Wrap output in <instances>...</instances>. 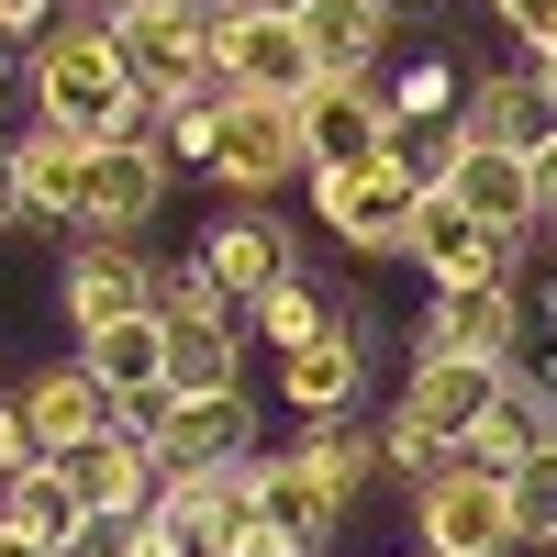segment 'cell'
Listing matches in <instances>:
<instances>
[{
  "label": "cell",
  "mask_w": 557,
  "mask_h": 557,
  "mask_svg": "<svg viewBox=\"0 0 557 557\" xmlns=\"http://www.w3.org/2000/svg\"><path fill=\"white\" fill-rule=\"evenodd\" d=\"M391 12H435V0H391Z\"/></svg>",
  "instance_id": "37"
},
{
  "label": "cell",
  "mask_w": 557,
  "mask_h": 557,
  "mask_svg": "<svg viewBox=\"0 0 557 557\" xmlns=\"http://www.w3.org/2000/svg\"><path fill=\"white\" fill-rule=\"evenodd\" d=\"M23 89H34V123H67V134H89V146L157 134V101H146V78L123 67L112 23H45L23 45Z\"/></svg>",
  "instance_id": "1"
},
{
  "label": "cell",
  "mask_w": 557,
  "mask_h": 557,
  "mask_svg": "<svg viewBox=\"0 0 557 557\" xmlns=\"http://www.w3.org/2000/svg\"><path fill=\"white\" fill-rule=\"evenodd\" d=\"M57 301H67V323H78V335H101V323L157 312V268L134 257V246H112V235H89V246L67 257V278H57Z\"/></svg>",
  "instance_id": "17"
},
{
  "label": "cell",
  "mask_w": 557,
  "mask_h": 557,
  "mask_svg": "<svg viewBox=\"0 0 557 557\" xmlns=\"http://www.w3.org/2000/svg\"><path fill=\"white\" fill-rule=\"evenodd\" d=\"M212 134H223V89H201V101H168V112H157L168 168H201V178H212Z\"/></svg>",
  "instance_id": "30"
},
{
  "label": "cell",
  "mask_w": 557,
  "mask_h": 557,
  "mask_svg": "<svg viewBox=\"0 0 557 557\" xmlns=\"http://www.w3.org/2000/svg\"><path fill=\"white\" fill-rule=\"evenodd\" d=\"M412 201H424V178H412V157H357V168H312V212L323 235H335L346 257H401L412 235Z\"/></svg>",
  "instance_id": "4"
},
{
  "label": "cell",
  "mask_w": 557,
  "mask_h": 557,
  "mask_svg": "<svg viewBox=\"0 0 557 557\" xmlns=\"http://www.w3.org/2000/svg\"><path fill=\"white\" fill-rule=\"evenodd\" d=\"M89 134H67V123H34V134H12V178H23V212L34 223H78L89 212Z\"/></svg>",
  "instance_id": "19"
},
{
  "label": "cell",
  "mask_w": 557,
  "mask_h": 557,
  "mask_svg": "<svg viewBox=\"0 0 557 557\" xmlns=\"http://www.w3.org/2000/svg\"><path fill=\"white\" fill-rule=\"evenodd\" d=\"M446 190L469 201V212L491 223L502 246H524L535 223H546V212H535V157H502V146H469V157L446 168Z\"/></svg>",
  "instance_id": "23"
},
{
  "label": "cell",
  "mask_w": 557,
  "mask_h": 557,
  "mask_svg": "<svg viewBox=\"0 0 557 557\" xmlns=\"http://www.w3.org/2000/svg\"><path fill=\"white\" fill-rule=\"evenodd\" d=\"M23 412H34V446H45V457H67V446H89V435H101V424H123V401L89 380V357L34 368V380H23Z\"/></svg>",
  "instance_id": "22"
},
{
  "label": "cell",
  "mask_w": 557,
  "mask_h": 557,
  "mask_svg": "<svg viewBox=\"0 0 557 557\" xmlns=\"http://www.w3.org/2000/svg\"><path fill=\"white\" fill-rule=\"evenodd\" d=\"M112 45H123V67L146 78L157 112L223 89V0H123V12H112Z\"/></svg>",
  "instance_id": "3"
},
{
  "label": "cell",
  "mask_w": 557,
  "mask_h": 557,
  "mask_svg": "<svg viewBox=\"0 0 557 557\" xmlns=\"http://www.w3.org/2000/svg\"><path fill=\"white\" fill-rule=\"evenodd\" d=\"M212 178H223L235 201H278L290 178H312V146H301V101H257V89H223Z\"/></svg>",
  "instance_id": "5"
},
{
  "label": "cell",
  "mask_w": 557,
  "mask_h": 557,
  "mask_svg": "<svg viewBox=\"0 0 557 557\" xmlns=\"http://www.w3.org/2000/svg\"><path fill=\"white\" fill-rule=\"evenodd\" d=\"M168 146H157V134H112V146L101 157H89V235H112V246H134V235H146V223H157V201H168Z\"/></svg>",
  "instance_id": "12"
},
{
  "label": "cell",
  "mask_w": 557,
  "mask_h": 557,
  "mask_svg": "<svg viewBox=\"0 0 557 557\" xmlns=\"http://www.w3.org/2000/svg\"><path fill=\"white\" fill-rule=\"evenodd\" d=\"M257 513H268V524H290L301 546H323V535L357 513V502L323 480V457H312V446H268V457H257Z\"/></svg>",
  "instance_id": "21"
},
{
  "label": "cell",
  "mask_w": 557,
  "mask_h": 557,
  "mask_svg": "<svg viewBox=\"0 0 557 557\" xmlns=\"http://www.w3.org/2000/svg\"><path fill=\"white\" fill-rule=\"evenodd\" d=\"M457 123H469V146H502V157H535L557 134V89L535 67H491L469 78V101H457Z\"/></svg>",
  "instance_id": "18"
},
{
  "label": "cell",
  "mask_w": 557,
  "mask_h": 557,
  "mask_svg": "<svg viewBox=\"0 0 557 557\" xmlns=\"http://www.w3.org/2000/svg\"><path fill=\"white\" fill-rule=\"evenodd\" d=\"M412 357H524V290L513 278H446Z\"/></svg>",
  "instance_id": "10"
},
{
  "label": "cell",
  "mask_w": 557,
  "mask_h": 557,
  "mask_svg": "<svg viewBox=\"0 0 557 557\" xmlns=\"http://www.w3.org/2000/svg\"><path fill=\"white\" fill-rule=\"evenodd\" d=\"M223 557H312V546H301L290 524H268V513H246L235 535H223Z\"/></svg>",
  "instance_id": "32"
},
{
  "label": "cell",
  "mask_w": 557,
  "mask_h": 557,
  "mask_svg": "<svg viewBox=\"0 0 557 557\" xmlns=\"http://www.w3.org/2000/svg\"><path fill=\"white\" fill-rule=\"evenodd\" d=\"M0 57H12V45H0Z\"/></svg>",
  "instance_id": "40"
},
{
  "label": "cell",
  "mask_w": 557,
  "mask_h": 557,
  "mask_svg": "<svg viewBox=\"0 0 557 557\" xmlns=\"http://www.w3.org/2000/svg\"><path fill=\"white\" fill-rule=\"evenodd\" d=\"M323 67H312V34L301 12H257V0H223V89H257V101H301Z\"/></svg>",
  "instance_id": "8"
},
{
  "label": "cell",
  "mask_w": 557,
  "mask_h": 557,
  "mask_svg": "<svg viewBox=\"0 0 557 557\" xmlns=\"http://www.w3.org/2000/svg\"><path fill=\"white\" fill-rule=\"evenodd\" d=\"M257 12H301V0H257Z\"/></svg>",
  "instance_id": "38"
},
{
  "label": "cell",
  "mask_w": 557,
  "mask_h": 557,
  "mask_svg": "<svg viewBox=\"0 0 557 557\" xmlns=\"http://www.w3.org/2000/svg\"><path fill=\"white\" fill-rule=\"evenodd\" d=\"M0 524L67 557V546L89 535V502H78V480L57 469V457H34V469H12V480H0Z\"/></svg>",
  "instance_id": "25"
},
{
  "label": "cell",
  "mask_w": 557,
  "mask_h": 557,
  "mask_svg": "<svg viewBox=\"0 0 557 557\" xmlns=\"http://www.w3.org/2000/svg\"><path fill=\"white\" fill-rule=\"evenodd\" d=\"M301 446L323 457V480H335L346 502H357L368 480H380V469H391V435H380V424H301Z\"/></svg>",
  "instance_id": "28"
},
{
  "label": "cell",
  "mask_w": 557,
  "mask_h": 557,
  "mask_svg": "<svg viewBox=\"0 0 557 557\" xmlns=\"http://www.w3.org/2000/svg\"><path fill=\"white\" fill-rule=\"evenodd\" d=\"M513 257H524V246H502L491 223L446 190V178H424V201H412V235H401V268H424L435 290H446V278H513Z\"/></svg>",
  "instance_id": "9"
},
{
  "label": "cell",
  "mask_w": 557,
  "mask_h": 557,
  "mask_svg": "<svg viewBox=\"0 0 557 557\" xmlns=\"http://www.w3.org/2000/svg\"><path fill=\"white\" fill-rule=\"evenodd\" d=\"M535 212L557 223V134H546V146H535Z\"/></svg>",
  "instance_id": "34"
},
{
  "label": "cell",
  "mask_w": 557,
  "mask_h": 557,
  "mask_svg": "<svg viewBox=\"0 0 557 557\" xmlns=\"http://www.w3.org/2000/svg\"><path fill=\"white\" fill-rule=\"evenodd\" d=\"M391 0H301V34H312V67L323 78H380L391 57Z\"/></svg>",
  "instance_id": "24"
},
{
  "label": "cell",
  "mask_w": 557,
  "mask_h": 557,
  "mask_svg": "<svg viewBox=\"0 0 557 557\" xmlns=\"http://www.w3.org/2000/svg\"><path fill=\"white\" fill-rule=\"evenodd\" d=\"M12 223H34V212H23V178H12V157H0V235H12Z\"/></svg>",
  "instance_id": "35"
},
{
  "label": "cell",
  "mask_w": 557,
  "mask_h": 557,
  "mask_svg": "<svg viewBox=\"0 0 557 557\" xmlns=\"http://www.w3.org/2000/svg\"><path fill=\"white\" fill-rule=\"evenodd\" d=\"M78 357H89V380H101L134 424L168 401V323L157 312H134V323H101V335H78Z\"/></svg>",
  "instance_id": "20"
},
{
  "label": "cell",
  "mask_w": 557,
  "mask_h": 557,
  "mask_svg": "<svg viewBox=\"0 0 557 557\" xmlns=\"http://www.w3.org/2000/svg\"><path fill=\"white\" fill-rule=\"evenodd\" d=\"M301 146H312V168L391 157V146H401L391 89H380V78H312V89H301Z\"/></svg>",
  "instance_id": "13"
},
{
  "label": "cell",
  "mask_w": 557,
  "mask_h": 557,
  "mask_svg": "<svg viewBox=\"0 0 557 557\" xmlns=\"http://www.w3.org/2000/svg\"><path fill=\"white\" fill-rule=\"evenodd\" d=\"M146 435L168 469H223V457H257V412H246V391H168L146 412Z\"/></svg>",
  "instance_id": "14"
},
{
  "label": "cell",
  "mask_w": 557,
  "mask_h": 557,
  "mask_svg": "<svg viewBox=\"0 0 557 557\" xmlns=\"http://www.w3.org/2000/svg\"><path fill=\"white\" fill-rule=\"evenodd\" d=\"M412 535L435 557H513V491L491 469H469V457H446V469L412 491Z\"/></svg>",
  "instance_id": "7"
},
{
  "label": "cell",
  "mask_w": 557,
  "mask_h": 557,
  "mask_svg": "<svg viewBox=\"0 0 557 557\" xmlns=\"http://www.w3.org/2000/svg\"><path fill=\"white\" fill-rule=\"evenodd\" d=\"M457 101H469V67H457V57H412L401 89H391V123L424 134V123H457Z\"/></svg>",
  "instance_id": "27"
},
{
  "label": "cell",
  "mask_w": 557,
  "mask_h": 557,
  "mask_svg": "<svg viewBox=\"0 0 557 557\" xmlns=\"http://www.w3.org/2000/svg\"><path fill=\"white\" fill-rule=\"evenodd\" d=\"M401 557H435V546H401Z\"/></svg>",
  "instance_id": "39"
},
{
  "label": "cell",
  "mask_w": 557,
  "mask_h": 557,
  "mask_svg": "<svg viewBox=\"0 0 557 557\" xmlns=\"http://www.w3.org/2000/svg\"><path fill=\"white\" fill-rule=\"evenodd\" d=\"M57 469L78 480V502H89V513H146V502H157V480H168V457H157V435L123 412V424H101L89 446H67Z\"/></svg>",
  "instance_id": "16"
},
{
  "label": "cell",
  "mask_w": 557,
  "mask_h": 557,
  "mask_svg": "<svg viewBox=\"0 0 557 557\" xmlns=\"http://www.w3.org/2000/svg\"><path fill=\"white\" fill-rule=\"evenodd\" d=\"M146 513L190 546V557H223V535L257 513V457H223V469H168Z\"/></svg>",
  "instance_id": "11"
},
{
  "label": "cell",
  "mask_w": 557,
  "mask_h": 557,
  "mask_svg": "<svg viewBox=\"0 0 557 557\" xmlns=\"http://www.w3.org/2000/svg\"><path fill=\"white\" fill-rule=\"evenodd\" d=\"M246 323H257V335H268V357H290V346H312L323 323H335V301H323L312 278L290 268V278H278V290H257V301H246Z\"/></svg>",
  "instance_id": "26"
},
{
  "label": "cell",
  "mask_w": 557,
  "mask_h": 557,
  "mask_svg": "<svg viewBox=\"0 0 557 557\" xmlns=\"http://www.w3.org/2000/svg\"><path fill=\"white\" fill-rule=\"evenodd\" d=\"M502 491H513V546H557V446H524Z\"/></svg>",
  "instance_id": "29"
},
{
  "label": "cell",
  "mask_w": 557,
  "mask_h": 557,
  "mask_svg": "<svg viewBox=\"0 0 557 557\" xmlns=\"http://www.w3.org/2000/svg\"><path fill=\"white\" fill-rule=\"evenodd\" d=\"M190 257H201V278H212V290L235 301V312H246L257 290H278V278L301 268V246H290V223H268L257 201H246V212H212V235H201Z\"/></svg>",
  "instance_id": "15"
},
{
  "label": "cell",
  "mask_w": 557,
  "mask_h": 557,
  "mask_svg": "<svg viewBox=\"0 0 557 557\" xmlns=\"http://www.w3.org/2000/svg\"><path fill=\"white\" fill-rule=\"evenodd\" d=\"M368 357H380V312H368V301H335V323H323L312 346L278 357V401H290L301 424H346L357 391H368Z\"/></svg>",
  "instance_id": "6"
},
{
  "label": "cell",
  "mask_w": 557,
  "mask_h": 557,
  "mask_svg": "<svg viewBox=\"0 0 557 557\" xmlns=\"http://www.w3.org/2000/svg\"><path fill=\"white\" fill-rule=\"evenodd\" d=\"M0 557H57V546H34V535H12V524H0Z\"/></svg>",
  "instance_id": "36"
},
{
  "label": "cell",
  "mask_w": 557,
  "mask_h": 557,
  "mask_svg": "<svg viewBox=\"0 0 557 557\" xmlns=\"http://www.w3.org/2000/svg\"><path fill=\"white\" fill-rule=\"evenodd\" d=\"M491 23L513 34L524 57H546V45H557V0H491Z\"/></svg>",
  "instance_id": "31"
},
{
  "label": "cell",
  "mask_w": 557,
  "mask_h": 557,
  "mask_svg": "<svg viewBox=\"0 0 557 557\" xmlns=\"http://www.w3.org/2000/svg\"><path fill=\"white\" fill-rule=\"evenodd\" d=\"M502 368H513V357H412V368H401V401H391L380 435H391V469H401L412 491H424L446 457L502 412Z\"/></svg>",
  "instance_id": "2"
},
{
  "label": "cell",
  "mask_w": 557,
  "mask_h": 557,
  "mask_svg": "<svg viewBox=\"0 0 557 557\" xmlns=\"http://www.w3.org/2000/svg\"><path fill=\"white\" fill-rule=\"evenodd\" d=\"M34 412H23V391H0V480H12V469H34Z\"/></svg>",
  "instance_id": "33"
}]
</instances>
